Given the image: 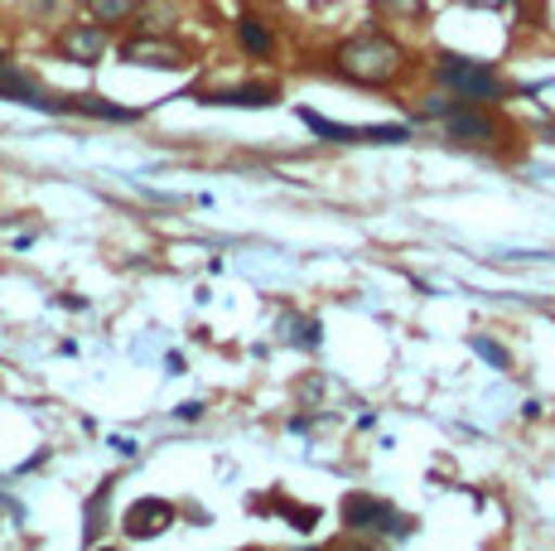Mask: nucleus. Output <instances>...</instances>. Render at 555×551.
Listing matches in <instances>:
<instances>
[{
    "label": "nucleus",
    "mask_w": 555,
    "mask_h": 551,
    "mask_svg": "<svg viewBox=\"0 0 555 551\" xmlns=\"http://www.w3.org/2000/svg\"><path fill=\"white\" fill-rule=\"evenodd\" d=\"M334 73L348 82H358V88H391V82L405 73V49L387 35V29L367 25L334 49Z\"/></svg>",
    "instance_id": "nucleus-1"
},
{
    "label": "nucleus",
    "mask_w": 555,
    "mask_h": 551,
    "mask_svg": "<svg viewBox=\"0 0 555 551\" xmlns=\"http://www.w3.org/2000/svg\"><path fill=\"white\" fill-rule=\"evenodd\" d=\"M435 82L450 88V98H459V102H503L507 98V82L498 78L493 63H478V59H464V54L435 59Z\"/></svg>",
    "instance_id": "nucleus-2"
},
{
    "label": "nucleus",
    "mask_w": 555,
    "mask_h": 551,
    "mask_svg": "<svg viewBox=\"0 0 555 551\" xmlns=\"http://www.w3.org/2000/svg\"><path fill=\"white\" fill-rule=\"evenodd\" d=\"M344 527H353L362 537H411L415 533V517L397 513L391 503H382V498H367V494H353L344 498Z\"/></svg>",
    "instance_id": "nucleus-3"
},
{
    "label": "nucleus",
    "mask_w": 555,
    "mask_h": 551,
    "mask_svg": "<svg viewBox=\"0 0 555 551\" xmlns=\"http://www.w3.org/2000/svg\"><path fill=\"white\" fill-rule=\"evenodd\" d=\"M444 136H450L454 145H474V151H483V145L498 141V126L478 102H459L454 112H444Z\"/></svg>",
    "instance_id": "nucleus-4"
},
{
    "label": "nucleus",
    "mask_w": 555,
    "mask_h": 551,
    "mask_svg": "<svg viewBox=\"0 0 555 551\" xmlns=\"http://www.w3.org/2000/svg\"><path fill=\"white\" fill-rule=\"evenodd\" d=\"M121 59L126 63H135V68H189V54L175 44V39H165V35H135V39H126L121 44Z\"/></svg>",
    "instance_id": "nucleus-5"
},
{
    "label": "nucleus",
    "mask_w": 555,
    "mask_h": 551,
    "mask_svg": "<svg viewBox=\"0 0 555 551\" xmlns=\"http://www.w3.org/2000/svg\"><path fill=\"white\" fill-rule=\"evenodd\" d=\"M53 49H59L68 63H82V68H92V63H102V54L112 49V35H106V25H68L59 39H53Z\"/></svg>",
    "instance_id": "nucleus-6"
},
{
    "label": "nucleus",
    "mask_w": 555,
    "mask_h": 551,
    "mask_svg": "<svg viewBox=\"0 0 555 551\" xmlns=\"http://www.w3.org/2000/svg\"><path fill=\"white\" fill-rule=\"evenodd\" d=\"M165 527H175V503L165 498H141L126 508V537H159Z\"/></svg>",
    "instance_id": "nucleus-7"
},
{
    "label": "nucleus",
    "mask_w": 555,
    "mask_h": 551,
    "mask_svg": "<svg viewBox=\"0 0 555 551\" xmlns=\"http://www.w3.org/2000/svg\"><path fill=\"white\" fill-rule=\"evenodd\" d=\"M237 44L247 49V54H256V59H271V49H275L271 25H266L261 15H242L237 20Z\"/></svg>",
    "instance_id": "nucleus-8"
},
{
    "label": "nucleus",
    "mask_w": 555,
    "mask_h": 551,
    "mask_svg": "<svg viewBox=\"0 0 555 551\" xmlns=\"http://www.w3.org/2000/svg\"><path fill=\"white\" fill-rule=\"evenodd\" d=\"M275 88H218L208 92V107H271Z\"/></svg>",
    "instance_id": "nucleus-9"
},
{
    "label": "nucleus",
    "mask_w": 555,
    "mask_h": 551,
    "mask_svg": "<svg viewBox=\"0 0 555 551\" xmlns=\"http://www.w3.org/2000/svg\"><path fill=\"white\" fill-rule=\"evenodd\" d=\"M20 5H25V15L35 20V25H63L78 0H20Z\"/></svg>",
    "instance_id": "nucleus-10"
},
{
    "label": "nucleus",
    "mask_w": 555,
    "mask_h": 551,
    "mask_svg": "<svg viewBox=\"0 0 555 551\" xmlns=\"http://www.w3.org/2000/svg\"><path fill=\"white\" fill-rule=\"evenodd\" d=\"M300 121H305L314 136H324V141H338V145H353V141H358V126L324 121V116H319V112H309V107H300Z\"/></svg>",
    "instance_id": "nucleus-11"
},
{
    "label": "nucleus",
    "mask_w": 555,
    "mask_h": 551,
    "mask_svg": "<svg viewBox=\"0 0 555 551\" xmlns=\"http://www.w3.org/2000/svg\"><path fill=\"white\" fill-rule=\"evenodd\" d=\"M106 503H112V479H106L102 489L92 494V503H88V527H82V542H98V537H102V527H106Z\"/></svg>",
    "instance_id": "nucleus-12"
},
{
    "label": "nucleus",
    "mask_w": 555,
    "mask_h": 551,
    "mask_svg": "<svg viewBox=\"0 0 555 551\" xmlns=\"http://www.w3.org/2000/svg\"><path fill=\"white\" fill-rule=\"evenodd\" d=\"M281 338H285V344L319 348V324L314 320H300V315H285V320H281Z\"/></svg>",
    "instance_id": "nucleus-13"
},
{
    "label": "nucleus",
    "mask_w": 555,
    "mask_h": 551,
    "mask_svg": "<svg viewBox=\"0 0 555 551\" xmlns=\"http://www.w3.org/2000/svg\"><path fill=\"white\" fill-rule=\"evenodd\" d=\"M68 112H88V116H106V121H131V107H112V102H102V98H78V102H68Z\"/></svg>",
    "instance_id": "nucleus-14"
},
{
    "label": "nucleus",
    "mask_w": 555,
    "mask_h": 551,
    "mask_svg": "<svg viewBox=\"0 0 555 551\" xmlns=\"http://www.w3.org/2000/svg\"><path fill=\"white\" fill-rule=\"evenodd\" d=\"M358 141H367V145H401V141H411V131H405V126H358Z\"/></svg>",
    "instance_id": "nucleus-15"
},
{
    "label": "nucleus",
    "mask_w": 555,
    "mask_h": 551,
    "mask_svg": "<svg viewBox=\"0 0 555 551\" xmlns=\"http://www.w3.org/2000/svg\"><path fill=\"white\" fill-rule=\"evenodd\" d=\"M92 20H102V25H116V20H126L135 10V0H88Z\"/></svg>",
    "instance_id": "nucleus-16"
},
{
    "label": "nucleus",
    "mask_w": 555,
    "mask_h": 551,
    "mask_svg": "<svg viewBox=\"0 0 555 551\" xmlns=\"http://www.w3.org/2000/svg\"><path fill=\"white\" fill-rule=\"evenodd\" d=\"M474 354H483L488 363H498V368H507V363H512L507 348H503V344H493V338H474Z\"/></svg>",
    "instance_id": "nucleus-17"
},
{
    "label": "nucleus",
    "mask_w": 555,
    "mask_h": 551,
    "mask_svg": "<svg viewBox=\"0 0 555 551\" xmlns=\"http://www.w3.org/2000/svg\"><path fill=\"white\" fill-rule=\"evenodd\" d=\"M459 5H468V10H498V5H507V0H459Z\"/></svg>",
    "instance_id": "nucleus-18"
},
{
    "label": "nucleus",
    "mask_w": 555,
    "mask_h": 551,
    "mask_svg": "<svg viewBox=\"0 0 555 551\" xmlns=\"http://www.w3.org/2000/svg\"><path fill=\"white\" fill-rule=\"evenodd\" d=\"M175 417H184V421H198V417H203V407H198V401H189V407H179Z\"/></svg>",
    "instance_id": "nucleus-19"
}]
</instances>
